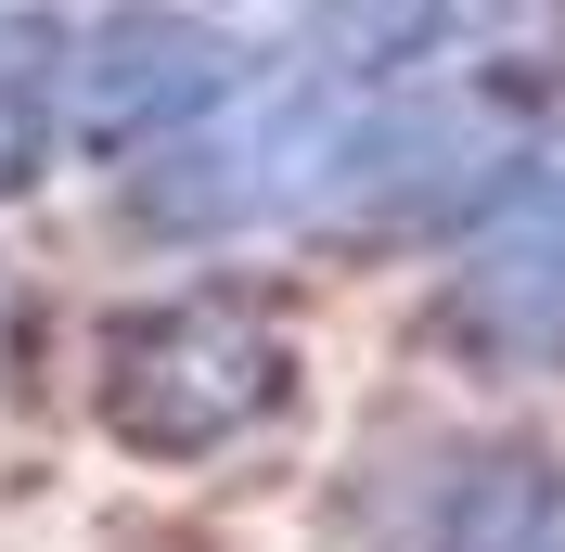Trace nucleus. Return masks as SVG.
I'll list each match as a JSON object with an SVG mask.
<instances>
[{"instance_id":"f257e3e1","label":"nucleus","mask_w":565,"mask_h":552,"mask_svg":"<svg viewBox=\"0 0 565 552\" xmlns=\"http://www.w3.org/2000/svg\"><path fill=\"white\" fill-rule=\"evenodd\" d=\"M296 412V335L232 283H168L90 335V424L141 463H218Z\"/></svg>"},{"instance_id":"f03ea898","label":"nucleus","mask_w":565,"mask_h":552,"mask_svg":"<svg viewBox=\"0 0 565 552\" xmlns=\"http://www.w3.org/2000/svg\"><path fill=\"white\" fill-rule=\"evenodd\" d=\"M348 527L360 552H565V449L489 424L386 437L348 488Z\"/></svg>"},{"instance_id":"7ed1b4c3","label":"nucleus","mask_w":565,"mask_h":552,"mask_svg":"<svg viewBox=\"0 0 565 552\" xmlns=\"http://www.w3.org/2000/svg\"><path fill=\"white\" fill-rule=\"evenodd\" d=\"M437 335L489 373H565V129L527 141L514 180L462 219V257L437 283Z\"/></svg>"},{"instance_id":"20e7f679","label":"nucleus","mask_w":565,"mask_h":552,"mask_svg":"<svg viewBox=\"0 0 565 552\" xmlns=\"http://www.w3.org/2000/svg\"><path fill=\"white\" fill-rule=\"evenodd\" d=\"M257 77V52L180 0H116L77 26V65H65V129L90 168H129L154 141H180L193 116H218L232 91Z\"/></svg>"},{"instance_id":"39448f33","label":"nucleus","mask_w":565,"mask_h":552,"mask_svg":"<svg viewBox=\"0 0 565 552\" xmlns=\"http://www.w3.org/2000/svg\"><path fill=\"white\" fill-rule=\"evenodd\" d=\"M65 65H77V26H65V13H52V0H0V193H39V180L77 155Z\"/></svg>"}]
</instances>
